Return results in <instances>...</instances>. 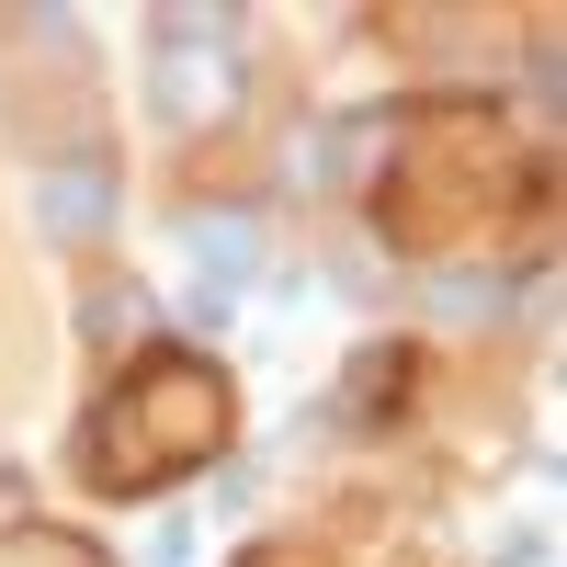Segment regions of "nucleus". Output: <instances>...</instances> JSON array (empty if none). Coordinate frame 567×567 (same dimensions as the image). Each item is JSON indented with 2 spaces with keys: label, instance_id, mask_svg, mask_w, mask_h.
Segmentation results:
<instances>
[{
  "label": "nucleus",
  "instance_id": "obj_2",
  "mask_svg": "<svg viewBox=\"0 0 567 567\" xmlns=\"http://www.w3.org/2000/svg\"><path fill=\"white\" fill-rule=\"evenodd\" d=\"M34 216H45V227H80V216H103V159H80L69 182H34Z\"/></svg>",
  "mask_w": 567,
  "mask_h": 567
},
{
  "label": "nucleus",
  "instance_id": "obj_1",
  "mask_svg": "<svg viewBox=\"0 0 567 567\" xmlns=\"http://www.w3.org/2000/svg\"><path fill=\"white\" fill-rule=\"evenodd\" d=\"M194 261H205V284H194V318L216 329L227 307H239V284L261 272V227H250V216H227V227H216V216H194Z\"/></svg>",
  "mask_w": 567,
  "mask_h": 567
}]
</instances>
